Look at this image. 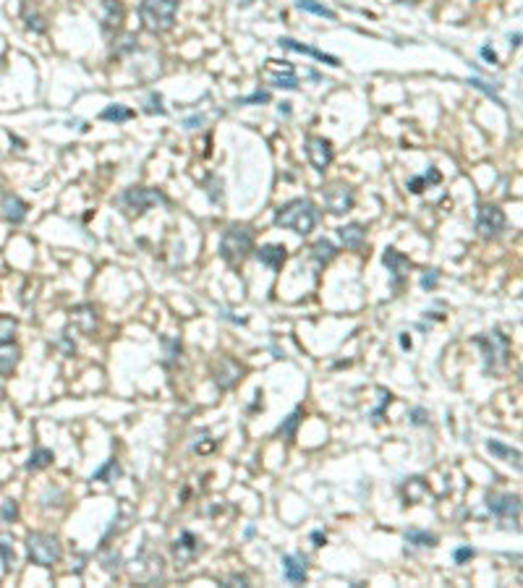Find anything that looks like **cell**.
<instances>
[{
	"instance_id": "obj_1",
	"label": "cell",
	"mask_w": 523,
	"mask_h": 588,
	"mask_svg": "<svg viewBox=\"0 0 523 588\" xmlns=\"http://www.w3.org/2000/svg\"><path fill=\"white\" fill-rule=\"evenodd\" d=\"M275 225L293 230L298 236H309L317 225V207L309 199H293V202L277 207L275 212Z\"/></svg>"
},
{
	"instance_id": "obj_2",
	"label": "cell",
	"mask_w": 523,
	"mask_h": 588,
	"mask_svg": "<svg viewBox=\"0 0 523 588\" xmlns=\"http://www.w3.org/2000/svg\"><path fill=\"white\" fill-rule=\"evenodd\" d=\"M175 13H178V0H142L139 3L142 26L152 34H162L173 29Z\"/></svg>"
},
{
	"instance_id": "obj_3",
	"label": "cell",
	"mask_w": 523,
	"mask_h": 588,
	"mask_svg": "<svg viewBox=\"0 0 523 588\" xmlns=\"http://www.w3.org/2000/svg\"><path fill=\"white\" fill-rule=\"evenodd\" d=\"M251 251H254V230L249 225H230L220 238V257L228 264H241Z\"/></svg>"
},
{
	"instance_id": "obj_4",
	"label": "cell",
	"mask_w": 523,
	"mask_h": 588,
	"mask_svg": "<svg viewBox=\"0 0 523 588\" xmlns=\"http://www.w3.org/2000/svg\"><path fill=\"white\" fill-rule=\"evenodd\" d=\"M474 345L481 348L487 372H500V369H505L508 361H511V338L502 335L500 329H492L487 335L474 338Z\"/></svg>"
},
{
	"instance_id": "obj_5",
	"label": "cell",
	"mask_w": 523,
	"mask_h": 588,
	"mask_svg": "<svg viewBox=\"0 0 523 588\" xmlns=\"http://www.w3.org/2000/svg\"><path fill=\"white\" fill-rule=\"evenodd\" d=\"M157 204H168V196L160 191V189H152V186H134V189H126L118 196V207L128 217L144 215L147 209L157 207Z\"/></svg>"
},
{
	"instance_id": "obj_6",
	"label": "cell",
	"mask_w": 523,
	"mask_h": 588,
	"mask_svg": "<svg viewBox=\"0 0 523 588\" xmlns=\"http://www.w3.org/2000/svg\"><path fill=\"white\" fill-rule=\"evenodd\" d=\"M26 552L32 557V562L40 567H53L60 562L63 557V546L60 539L45 531H32L26 536Z\"/></svg>"
},
{
	"instance_id": "obj_7",
	"label": "cell",
	"mask_w": 523,
	"mask_h": 588,
	"mask_svg": "<svg viewBox=\"0 0 523 588\" xmlns=\"http://www.w3.org/2000/svg\"><path fill=\"white\" fill-rule=\"evenodd\" d=\"M508 225V217L497 204H479L477 207V233L481 238H497Z\"/></svg>"
},
{
	"instance_id": "obj_8",
	"label": "cell",
	"mask_w": 523,
	"mask_h": 588,
	"mask_svg": "<svg viewBox=\"0 0 523 588\" xmlns=\"http://www.w3.org/2000/svg\"><path fill=\"white\" fill-rule=\"evenodd\" d=\"M487 508L497 521L518 528V523H521V497L518 494H489Z\"/></svg>"
},
{
	"instance_id": "obj_9",
	"label": "cell",
	"mask_w": 523,
	"mask_h": 588,
	"mask_svg": "<svg viewBox=\"0 0 523 588\" xmlns=\"http://www.w3.org/2000/svg\"><path fill=\"white\" fill-rule=\"evenodd\" d=\"M322 199H325V207L330 209L332 215H345L353 209V202H356V193L348 183H332L322 191Z\"/></svg>"
},
{
	"instance_id": "obj_10",
	"label": "cell",
	"mask_w": 523,
	"mask_h": 588,
	"mask_svg": "<svg viewBox=\"0 0 523 588\" xmlns=\"http://www.w3.org/2000/svg\"><path fill=\"white\" fill-rule=\"evenodd\" d=\"M304 149H307L309 165L317 170V173H325V170L330 168L332 157H335L330 139H325V136H309L307 141H304Z\"/></svg>"
},
{
	"instance_id": "obj_11",
	"label": "cell",
	"mask_w": 523,
	"mask_h": 588,
	"mask_svg": "<svg viewBox=\"0 0 523 588\" xmlns=\"http://www.w3.org/2000/svg\"><path fill=\"white\" fill-rule=\"evenodd\" d=\"M262 79L270 81L273 87H280V89H298L296 71L288 60H267V66L262 71Z\"/></svg>"
},
{
	"instance_id": "obj_12",
	"label": "cell",
	"mask_w": 523,
	"mask_h": 588,
	"mask_svg": "<svg viewBox=\"0 0 523 588\" xmlns=\"http://www.w3.org/2000/svg\"><path fill=\"white\" fill-rule=\"evenodd\" d=\"M199 552H202V542L191 531H183L175 539V544H173V557H175V565L178 567H186L191 560H196Z\"/></svg>"
},
{
	"instance_id": "obj_13",
	"label": "cell",
	"mask_w": 523,
	"mask_h": 588,
	"mask_svg": "<svg viewBox=\"0 0 523 588\" xmlns=\"http://www.w3.org/2000/svg\"><path fill=\"white\" fill-rule=\"evenodd\" d=\"M382 261H385L387 272H390V283H393V291H398L400 285H403V280L409 277L411 259L406 257V254H400V251L387 249L385 257H382Z\"/></svg>"
},
{
	"instance_id": "obj_14",
	"label": "cell",
	"mask_w": 523,
	"mask_h": 588,
	"mask_svg": "<svg viewBox=\"0 0 523 588\" xmlns=\"http://www.w3.org/2000/svg\"><path fill=\"white\" fill-rule=\"evenodd\" d=\"M215 385L220 390H230V387H236L241 382V377H243V366L239 361H233V358H228L223 356L220 361L215 363Z\"/></svg>"
},
{
	"instance_id": "obj_15",
	"label": "cell",
	"mask_w": 523,
	"mask_h": 588,
	"mask_svg": "<svg viewBox=\"0 0 523 588\" xmlns=\"http://www.w3.org/2000/svg\"><path fill=\"white\" fill-rule=\"evenodd\" d=\"M123 19H126V11H123V3H121V0H103V6H100V26H103V32L108 34V37L123 26Z\"/></svg>"
},
{
	"instance_id": "obj_16",
	"label": "cell",
	"mask_w": 523,
	"mask_h": 588,
	"mask_svg": "<svg viewBox=\"0 0 523 588\" xmlns=\"http://www.w3.org/2000/svg\"><path fill=\"white\" fill-rule=\"evenodd\" d=\"M277 45L285 47V50H293V53H301V55H309V58H317L322 63H327V66H341V60L335 55H327V53H322L317 47H309V45H301L296 40H291V37H280L277 40Z\"/></svg>"
},
{
	"instance_id": "obj_17",
	"label": "cell",
	"mask_w": 523,
	"mask_h": 588,
	"mask_svg": "<svg viewBox=\"0 0 523 588\" xmlns=\"http://www.w3.org/2000/svg\"><path fill=\"white\" fill-rule=\"evenodd\" d=\"M257 259L270 270H283L285 259H288V249L283 243H267V246L257 249Z\"/></svg>"
},
{
	"instance_id": "obj_18",
	"label": "cell",
	"mask_w": 523,
	"mask_h": 588,
	"mask_svg": "<svg viewBox=\"0 0 523 588\" xmlns=\"http://www.w3.org/2000/svg\"><path fill=\"white\" fill-rule=\"evenodd\" d=\"M26 202L16 193H3V217L11 223V225H19L26 220Z\"/></svg>"
},
{
	"instance_id": "obj_19",
	"label": "cell",
	"mask_w": 523,
	"mask_h": 588,
	"mask_svg": "<svg viewBox=\"0 0 523 588\" xmlns=\"http://www.w3.org/2000/svg\"><path fill=\"white\" fill-rule=\"evenodd\" d=\"M283 573L288 583H304L307 580V557L304 555H285L283 557Z\"/></svg>"
},
{
	"instance_id": "obj_20",
	"label": "cell",
	"mask_w": 523,
	"mask_h": 588,
	"mask_svg": "<svg viewBox=\"0 0 523 588\" xmlns=\"http://www.w3.org/2000/svg\"><path fill=\"white\" fill-rule=\"evenodd\" d=\"M338 236H341V241H343V246H345V249L359 251L361 246H364V241H366V227L359 225V223H351V225L338 227Z\"/></svg>"
},
{
	"instance_id": "obj_21",
	"label": "cell",
	"mask_w": 523,
	"mask_h": 588,
	"mask_svg": "<svg viewBox=\"0 0 523 588\" xmlns=\"http://www.w3.org/2000/svg\"><path fill=\"white\" fill-rule=\"evenodd\" d=\"M22 361V348L16 343H0V374L3 377H11V372L19 366Z\"/></svg>"
},
{
	"instance_id": "obj_22",
	"label": "cell",
	"mask_w": 523,
	"mask_h": 588,
	"mask_svg": "<svg viewBox=\"0 0 523 588\" xmlns=\"http://www.w3.org/2000/svg\"><path fill=\"white\" fill-rule=\"evenodd\" d=\"M22 19H24V26H26L29 32H35V34H45L47 32L45 16L37 11L35 6H29L26 0L22 3Z\"/></svg>"
},
{
	"instance_id": "obj_23",
	"label": "cell",
	"mask_w": 523,
	"mask_h": 588,
	"mask_svg": "<svg viewBox=\"0 0 523 588\" xmlns=\"http://www.w3.org/2000/svg\"><path fill=\"white\" fill-rule=\"evenodd\" d=\"M71 319L76 322L81 327V332H94V327H97V311H94V306L89 304H84V306H76L74 311H71Z\"/></svg>"
},
{
	"instance_id": "obj_24",
	"label": "cell",
	"mask_w": 523,
	"mask_h": 588,
	"mask_svg": "<svg viewBox=\"0 0 523 588\" xmlns=\"http://www.w3.org/2000/svg\"><path fill=\"white\" fill-rule=\"evenodd\" d=\"M487 450L495 455V458L505 460V463H513L515 468H521V453H518V450H513V447H508V444H502V442H497V440H489Z\"/></svg>"
},
{
	"instance_id": "obj_25",
	"label": "cell",
	"mask_w": 523,
	"mask_h": 588,
	"mask_svg": "<svg viewBox=\"0 0 523 588\" xmlns=\"http://www.w3.org/2000/svg\"><path fill=\"white\" fill-rule=\"evenodd\" d=\"M335 257H338V249H335V243H330L327 238H322V241H317V243L311 246V259L317 261L319 267L327 264V261H332Z\"/></svg>"
},
{
	"instance_id": "obj_26",
	"label": "cell",
	"mask_w": 523,
	"mask_h": 588,
	"mask_svg": "<svg viewBox=\"0 0 523 588\" xmlns=\"http://www.w3.org/2000/svg\"><path fill=\"white\" fill-rule=\"evenodd\" d=\"M53 460H55V455H53V450H47V447H37L35 453L29 455V460H26V471H42V468H47V465H53Z\"/></svg>"
},
{
	"instance_id": "obj_27",
	"label": "cell",
	"mask_w": 523,
	"mask_h": 588,
	"mask_svg": "<svg viewBox=\"0 0 523 588\" xmlns=\"http://www.w3.org/2000/svg\"><path fill=\"white\" fill-rule=\"evenodd\" d=\"M134 110L131 107H126V105H108L103 113H100V118L103 121H110V123H123V121H131L134 118Z\"/></svg>"
},
{
	"instance_id": "obj_28",
	"label": "cell",
	"mask_w": 523,
	"mask_h": 588,
	"mask_svg": "<svg viewBox=\"0 0 523 588\" xmlns=\"http://www.w3.org/2000/svg\"><path fill=\"white\" fill-rule=\"evenodd\" d=\"M406 542L413 544V546H429V549H432V546H437V542H440V539H437L434 533H429V531H421V528H409V531H406Z\"/></svg>"
},
{
	"instance_id": "obj_29",
	"label": "cell",
	"mask_w": 523,
	"mask_h": 588,
	"mask_svg": "<svg viewBox=\"0 0 523 588\" xmlns=\"http://www.w3.org/2000/svg\"><path fill=\"white\" fill-rule=\"evenodd\" d=\"M121 476V465H118V460H108V463L100 468V471H94L92 474V481H103V484H113L115 478Z\"/></svg>"
},
{
	"instance_id": "obj_30",
	"label": "cell",
	"mask_w": 523,
	"mask_h": 588,
	"mask_svg": "<svg viewBox=\"0 0 523 588\" xmlns=\"http://www.w3.org/2000/svg\"><path fill=\"white\" fill-rule=\"evenodd\" d=\"M403 494H406V505H416V502L427 494L424 478H409V484L403 487Z\"/></svg>"
},
{
	"instance_id": "obj_31",
	"label": "cell",
	"mask_w": 523,
	"mask_h": 588,
	"mask_svg": "<svg viewBox=\"0 0 523 588\" xmlns=\"http://www.w3.org/2000/svg\"><path fill=\"white\" fill-rule=\"evenodd\" d=\"M443 181V175H440V170H427L424 175H419V178H411L409 181V191L411 193H421L424 189H427V183H440Z\"/></svg>"
},
{
	"instance_id": "obj_32",
	"label": "cell",
	"mask_w": 523,
	"mask_h": 588,
	"mask_svg": "<svg viewBox=\"0 0 523 588\" xmlns=\"http://www.w3.org/2000/svg\"><path fill=\"white\" fill-rule=\"evenodd\" d=\"M296 6L301 8V11H309V13H314V16H322V19H330V21L338 19L335 11H330L327 6H322V3H317V0H296Z\"/></svg>"
},
{
	"instance_id": "obj_33",
	"label": "cell",
	"mask_w": 523,
	"mask_h": 588,
	"mask_svg": "<svg viewBox=\"0 0 523 588\" xmlns=\"http://www.w3.org/2000/svg\"><path fill=\"white\" fill-rule=\"evenodd\" d=\"M298 424H301V408H296V410H293V413H291V416H288V419H285L283 424L277 426V434H280V437H285V440H293V434H296Z\"/></svg>"
},
{
	"instance_id": "obj_34",
	"label": "cell",
	"mask_w": 523,
	"mask_h": 588,
	"mask_svg": "<svg viewBox=\"0 0 523 588\" xmlns=\"http://www.w3.org/2000/svg\"><path fill=\"white\" fill-rule=\"evenodd\" d=\"M0 560H3V570L6 573L16 565V552H13V542L8 536H0Z\"/></svg>"
},
{
	"instance_id": "obj_35",
	"label": "cell",
	"mask_w": 523,
	"mask_h": 588,
	"mask_svg": "<svg viewBox=\"0 0 523 588\" xmlns=\"http://www.w3.org/2000/svg\"><path fill=\"white\" fill-rule=\"evenodd\" d=\"M16 329H19V322L8 314H0V343H11L13 335H16Z\"/></svg>"
},
{
	"instance_id": "obj_36",
	"label": "cell",
	"mask_w": 523,
	"mask_h": 588,
	"mask_svg": "<svg viewBox=\"0 0 523 588\" xmlns=\"http://www.w3.org/2000/svg\"><path fill=\"white\" fill-rule=\"evenodd\" d=\"M0 521L3 523L19 521V505H16V499H3L0 502Z\"/></svg>"
},
{
	"instance_id": "obj_37",
	"label": "cell",
	"mask_w": 523,
	"mask_h": 588,
	"mask_svg": "<svg viewBox=\"0 0 523 588\" xmlns=\"http://www.w3.org/2000/svg\"><path fill=\"white\" fill-rule=\"evenodd\" d=\"M162 348H165V356H168V363H173L178 356H181V340L178 338H168L162 335Z\"/></svg>"
},
{
	"instance_id": "obj_38",
	"label": "cell",
	"mask_w": 523,
	"mask_h": 588,
	"mask_svg": "<svg viewBox=\"0 0 523 588\" xmlns=\"http://www.w3.org/2000/svg\"><path fill=\"white\" fill-rule=\"evenodd\" d=\"M144 113H157V115H165V107H162V97H160L157 92H152L147 97V105H144Z\"/></svg>"
},
{
	"instance_id": "obj_39",
	"label": "cell",
	"mask_w": 523,
	"mask_h": 588,
	"mask_svg": "<svg viewBox=\"0 0 523 588\" xmlns=\"http://www.w3.org/2000/svg\"><path fill=\"white\" fill-rule=\"evenodd\" d=\"M262 102H270V92H254L249 97H239L236 105H262Z\"/></svg>"
},
{
	"instance_id": "obj_40",
	"label": "cell",
	"mask_w": 523,
	"mask_h": 588,
	"mask_svg": "<svg viewBox=\"0 0 523 588\" xmlns=\"http://www.w3.org/2000/svg\"><path fill=\"white\" fill-rule=\"evenodd\" d=\"M468 84H471V87H474V89L484 92V94H487V97H492V100L497 102V105H502V100H500V97H497V92L492 89V87H489L487 81H481V79H468Z\"/></svg>"
},
{
	"instance_id": "obj_41",
	"label": "cell",
	"mask_w": 523,
	"mask_h": 588,
	"mask_svg": "<svg viewBox=\"0 0 523 588\" xmlns=\"http://www.w3.org/2000/svg\"><path fill=\"white\" fill-rule=\"evenodd\" d=\"M474 555H477V552H474L471 546H458V549H455V555H453L455 565H463V562H468V560H474Z\"/></svg>"
},
{
	"instance_id": "obj_42",
	"label": "cell",
	"mask_w": 523,
	"mask_h": 588,
	"mask_svg": "<svg viewBox=\"0 0 523 588\" xmlns=\"http://www.w3.org/2000/svg\"><path fill=\"white\" fill-rule=\"evenodd\" d=\"M207 186H209V189H207L209 199H212V202H220V199H223V193H217V189H223V181H217L215 175H212V178L207 181Z\"/></svg>"
},
{
	"instance_id": "obj_43",
	"label": "cell",
	"mask_w": 523,
	"mask_h": 588,
	"mask_svg": "<svg viewBox=\"0 0 523 588\" xmlns=\"http://www.w3.org/2000/svg\"><path fill=\"white\" fill-rule=\"evenodd\" d=\"M377 392H379V395H382V403H379V408H377V410H375V421H379V419H382V410H385V408L390 406V400H393V395H390V392H387L385 387H379V390H377Z\"/></svg>"
},
{
	"instance_id": "obj_44",
	"label": "cell",
	"mask_w": 523,
	"mask_h": 588,
	"mask_svg": "<svg viewBox=\"0 0 523 588\" xmlns=\"http://www.w3.org/2000/svg\"><path fill=\"white\" fill-rule=\"evenodd\" d=\"M427 419H429V413H427L424 408H413V410H411V421H413L416 426H424Z\"/></svg>"
},
{
	"instance_id": "obj_45",
	"label": "cell",
	"mask_w": 523,
	"mask_h": 588,
	"mask_svg": "<svg viewBox=\"0 0 523 588\" xmlns=\"http://www.w3.org/2000/svg\"><path fill=\"white\" fill-rule=\"evenodd\" d=\"M225 586H249V578L241 576V573H233V576L225 580Z\"/></svg>"
},
{
	"instance_id": "obj_46",
	"label": "cell",
	"mask_w": 523,
	"mask_h": 588,
	"mask_svg": "<svg viewBox=\"0 0 523 588\" xmlns=\"http://www.w3.org/2000/svg\"><path fill=\"white\" fill-rule=\"evenodd\" d=\"M434 285H437V272L432 270L421 277V288H427V291H429V288H434Z\"/></svg>"
},
{
	"instance_id": "obj_47",
	"label": "cell",
	"mask_w": 523,
	"mask_h": 588,
	"mask_svg": "<svg viewBox=\"0 0 523 588\" xmlns=\"http://www.w3.org/2000/svg\"><path fill=\"white\" fill-rule=\"evenodd\" d=\"M481 58H487L492 66L497 63V55H495V50H489V47H481Z\"/></svg>"
},
{
	"instance_id": "obj_48",
	"label": "cell",
	"mask_w": 523,
	"mask_h": 588,
	"mask_svg": "<svg viewBox=\"0 0 523 588\" xmlns=\"http://www.w3.org/2000/svg\"><path fill=\"white\" fill-rule=\"evenodd\" d=\"M400 345H403V348H406V351H411V338H409V335H406V332H403V335H400Z\"/></svg>"
},
{
	"instance_id": "obj_49",
	"label": "cell",
	"mask_w": 523,
	"mask_h": 588,
	"mask_svg": "<svg viewBox=\"0 0 523 588\" xmlns=\"http://www.w3.org/2000/svg\"><path fill=\"white\" fill-rule=\"evenodd\" d=\"M311 539H314V542H317V546H322V544H325V533L314 531V533H311Z\"/></svg>"
}]
</instances>
